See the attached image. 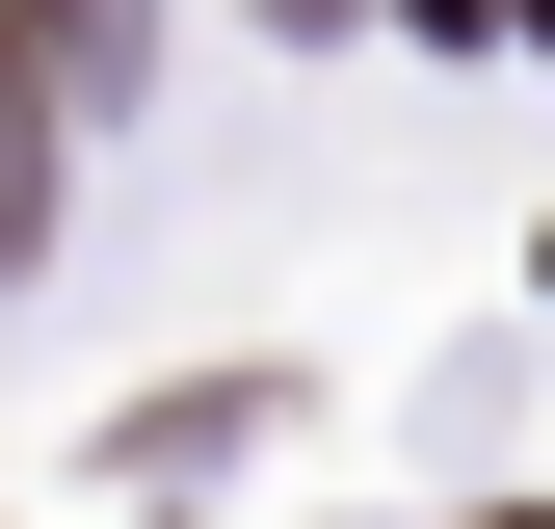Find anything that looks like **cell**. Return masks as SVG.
<instances>
[{"label":"cell","instance_id":"1","mask_svg":"<svg viewBox=\"0 0 555 529\" xmlns=\"http://www.w3.org/2000/svg\"><path fill=\"white\" fill-rule=\"evenodd\" d=\"M106 53H132V0H0V264H27V159H53V106H106Z\"/></svg>","mask_w":555,"mask_h":529},{"label":"cell","instance_id":"2","mask_svg":"<svg viewBox=\"0 0 555 529\" xmlns=\"http://www.w3.org/2000/svg\"><path fill=\"white\" fill-rule=\"evenodd\" d=\"M503 27H529V53H555V0H503Z\"/></svg>","mask_w":555,"mask_h":529}]
</instances>
